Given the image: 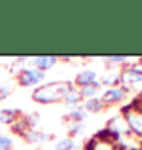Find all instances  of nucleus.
<instances>
[{"label": "nucleus", "instance_id": "1", "mask_svg": "<svg viewBox=\"0 0 142 150\" xmlns=\"http://www.w3.org/2000/svg\"><path fill=\"white\" fill-rule=\"evenodd\" d=\"M70 91V87L67 83H52L49 86H44L41 89L35 91L34 98L41 103H49V101H57L61 97H66L67 92Z\"/></svg>", "mask_w": 142, "mask_h": 150}, {"label": "nucleus", "instance_id": "2", "mask_svg": "<svg viewBox=\"0 0 142 150\" xmlns=\"http://www.w3.org/2000/svg\"><path fill=\"white\" fill-rule=\"evenodd\" d=\"M43 78H44L43 72H40V71H37V69H26L22 75H20L22 84H26V86L37 84V83H40Z\"/></svg>", "mask_w": 142, "mask_h": 150}, {"label": "nucleus", "instance_id": "3", "mask_svg": "<svg viewBox=\"0 0 142 150\" xmlns=\"http://www.w3.org/2000/svg\"><path fill=\"white\" fill-rule=\"evenodd\" d=\"M53 61H55L53 57H37L35 64L40 67V69H47V67H51L53 64Z\"/></svg>", "mask_w": 142, "mask_h": 150}, {"label": "nucleus", "instance_id": "4", "mask_svg": "<svg viewBox=\"0 0 142 150\" xmlns=\"http://www.w3.org/2000/svg\"><path fill=\"white\" fill-rule=\"evenodd\" d=\"M121 97H122V91L121 89H110L104 93V101H116Z\"/></svg>", "mask_w": 142, "mask_h": 150}, {"label": "nucleus", "instance_id": "5", "mask_svg": "<svg viewBox=\"0 0 142 150\" xmlns=\"http://www.w3.org/2000/svg\"><path fill=\"white\" fill-rule=\"evenodd\" d=\"M15 117V110L6 109V110H0V122H11Z\"/></svg>", "mask_w": 142, "mask_h": 150}, {"label": "nucleus", "instance_id": "6", "mask_svg": "<svg viewBox=\"0 0 142 150\" xmlns=\"http://www.w3.org/2000/svg\"><path fill=\"white\" fill-rule=\"evenodd\" d=\"M95 80V72H83L78 77V81L81 84H89V83H92V81Z\"/></svg>", "mask_w": 142, "mask_h": 150}, {"label": "nucleus", "instance_id": "7", "mask_svg": "<svg viewBox=\"0 0 142 150\" xmlns=\"http://www.w3.org/2000/svg\"><path fill=\"white\" fill-rule=\"evenodd\" d=\"M73 147V141L72 139H64L57 146V150H70Z\"/></svg>", "mask_w": 142, "mask_h": 150}, {"label": "nucleus", "instance_id": "8", "mask_svg": "<svg viewBox=\"0 0 142 150\" xmlns=\"http://www.w3.org/2000/svg\"><path fill=\"white\" fill-rule=\"evenodd\" d=\"M12 144V141L6 136H0V150H8Z\"/></svg>", "mask_w": 142, "mask_h": 150}, {"label": "nucleus", "instance_id": "9", "mask_svg": "<svg viewBox=\"0 0 142 150\" xmlns=\"http://www.w3.org/2000/svg\"><path fill=\"white\" fill-rule=\"evenodd\" d=\"M86 106L89 107V109H93V110H96V109H99V107H101V103H99L98 100H89Z\"/></svg>", "mask_w": 142, "mask_h": 150}, {"label": "nucleus", "instance_id": "10", "mask_svg": "<svg viewBox=\"0 0 142 150\" xmlns=\"http://www.w3.org/2000/svg\"><path fill=\"white\" fill-rule=\"evenodd\" d=\"M9 92H11L9 86H0V100H3L5 97H8Z\"/></svg>", "mask_w": 142, "mask_h": 150}]
</instances>
